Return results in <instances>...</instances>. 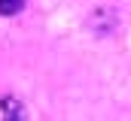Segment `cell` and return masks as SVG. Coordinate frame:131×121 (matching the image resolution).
Listing matches in <instances>:
<instances>
[{
  "mask_svg": "<svg viewBox=\"0 0 131 121\" xmlns=\"http://www.w3.org/2000/svg\"><path fill=\"white\" fill-rule=\"evenodd\" d=\"M0 118L3 121H25V106L15 97H0Z\"/></svg>",
  "mask_w": 131,
  "mask_h": 121,
  "instance_id": "obj_1",
  "label": "cell"
},
{
  "mask_svg": "<svg viewBox=\"0 0 131 121\" xmlns=\"http://www.w3.org/2000/svg\"><path fill=\"white\" fill-rule=\"evenodd\" d=\"M25 9V0H0V15H15Z\"/></svg>",
  "mask_w": 131,
  "mask_h": 121,
  "instance_id": "obj_2",
  "label": "cell"
}]
</instances>
